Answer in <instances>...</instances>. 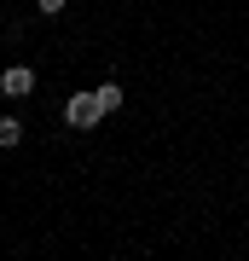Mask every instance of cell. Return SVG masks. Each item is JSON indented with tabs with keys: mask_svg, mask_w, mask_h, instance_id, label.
Segmentation results:
<instances>
[{
	"mask_svg": "<svg viewBox=\"0 0 249 261\" xmlns=\"http://www.w3.org/2000/svg\"><path fill=\"white\" fill-rule=\"evenodd\" d=\"M64 122H70L75 134H93V128L104 122V105H99V93H93V87H87V93H70V99H64Z\"/></svg>",
	"mask_w": 249,
	"mask_h": 261,
	"instance_id": "cell-1",
	"label": "cell"
},
{
	"mask_svg": "<svg viewBox=\"0 0 249 261\" xmlns=\"http://www.w3.org/2000/svg\"><path fill=\"white\" fill-rule=\"evenodd\" d=\"M0 87H6L12 99H29V93H35V70H29V64H12L6 75H0Z\"/></svg>",
	"mask_w": 249,
	"mask_h": 261,
	"instance_id": "cell-2",
	"label": "cell"
},
{
	"mask_svg": "<svg viewBox=\"0 0 249 261\" xmlns=\"http://www.w3.org/2000/svg\"><path fill=\"white\" fill-rule=\"evenodd\" d=\"M93 93H99L104 116H116V111H122V99H128V93H122V82H99V87H93Z\"/></svg>",
	"mask_w": 249,
	"mask_h": 261,
	"instance_id": "cell-3",
	"label": "cell"
},
{
	"mask_svg": "<svg viewBox=\"0 0 249 261\" xmlns=\"http://www.w3.org/2000/svg\"><path fill=\"white\" fill-rule=\"evenodd\" d=\"M12 145H23V122L18 116H0V151H12Z\"/></svg>",
	"mask_w": 249,
	"mask_h": 261,
	"instance_id": "cell-4",
	"label": "cell"
},
{
	"mask_svg": "<svg viewBox=\"0 0 249 261\" xmlns=\"http://www.w3.org/2000/svg\"><path fill=\"white\" fill-rule=\"evenodd\" d=\"M41 6V18H58V12H64V0H35Z\"/></svg>",
	"mask_w": 249,
	"mask_h": 261,
	"instance_id": "cell-5",
	"label": "cell"
}]
</instances>
